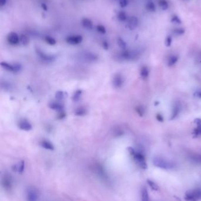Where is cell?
I'll return each mask as SVG.
<instances>
[{
    "instance_id": "f6af8a7d",
    "label": "cell",
    "mask_w": 201,
    "mask_h": 201,
    "mask_svg": "<svg viewBox=\"0 0 201 201\" xmlns=\"http://www.w3.org/2000/svg\"><path fill=\"white\" fill-rule=\"evenodd\" d=\"M41 7H42V8H43V9L44 10H45V11H47V5H46V4L43 3V4H41Z\"/></svg>"
},
{
    "instance_id": "4316f807",
    "label": "cell",
    "mask_w": 201,
    "mask_h": 201,
    "mask_svg": "<svg viewBox=\"0 0 201 201\" xmlns=\"http://www.w3.org/2000/svg\"><path fill=\"white\" fill-rule=\"evenodd\" d=\"M117 44L119 45V47L122 49L123 50H124L126 49L127 47V44L126 42L124 41V40L123 39H122L121 38L119 37L117 38Z\"/></svg>"
},
{
    "instance_id": "5bb4252c",
    "label": "cell",
    "mask_w": 201,
    "mask_h": 201,
    "mask_svg": "<svg viewBox=\"0 0 201 201\" xmlns=\"http://www.w3.org/2000/svg\"><path fill=\"white\" fill-rule=\"evenodd\" d=\"M194 123L197 125V128L194 130L193 134L195 137L201 135V119L196 118L194 119Z\"/></svg>"
},
{
    "instance_id": "4dcf8cb0",
    "label": "cell",
    "mask_w": 201,
    "mask_h": 201,
    "mask_svg": "<svg viewBox=\"0 0 201 201\" xmlns=\"http://www.w3.org/2000/svg\"><path fill=\"white\" fill-rule=\"evenodd\" d=\"M20 42L23 45H27L29 43V37L24 34H22L20 37Z\"/></svg>"
},
{
    "instance_id": "74e56055",
    "label": "cell",
    "mask_w": 201,
    "mask_h": 201,
    "mask_svg": "<svg viewBox=\"0 0 201 201\" xmlns=\"http://www.w3.org/2000/svg\"><path fill=\"white\" fill-rule=\"evenodd\" d=\"M97 30L99 32H100V34H106V28L102 26V25H98L97 26Z\"/></svg>"
},
{
    "instance_id": "9a60e30c",
    "label": "cell",
    "mask_w": 201,
    "mask_h": 201,
    "mask_svg": "<svg viewBox=\"0 0 201 201\" xmlns=\"http://www.w3.org/2000/svg\"><path fill=\"white\" fill-rule=\"evenodd\" d=\"M49 107L50 109L54 110V111H62L64 110V106L63 104L58 102H51L49 104Z\"/></svg>"
},
{
    "instance_id": "d6986e66",
    "label": "cell",
    "mask_w": 201,
    "mask_h": 201,
    "mask_svg": "<svg viewBox=\"0 0 201 201\" xmlns=\"http://www.w3.org/2000/svg\"><path fill=\"white\" fill-rule=\"evenodd\" d=\"M2 185L6 189L9 190L11 188V186H12L11 179V178L9 176H8V175L4 176V177L3 178V179H2Z\"/></svg>"
},
{
    "instance_id": "2e32d148",
    "label": "cell",
    "mask_w": 201,
    "mask_h": 201,
    "mask_svg": "<svg viewBox=\"0 0 201 201\" xmlns=\"http://www.w3.org/2000/svg\"><path fill=\"white\" fill-rule=\"evenodd\" d=\"M25 168V162L24 161L19 162L18 164L14 165L13 167V170L17 172L22 173L23 172Z\"/></svg>"
},
{
    "instance_id": "484cf974",
    "label": "cell",
    "mask_w": 201,
    "mask_h": 201,
    "mask_svg": "<svg viewBox=\"0 0 201 201\" xmlns=\"http://www.w3.org/2000/svg\"><path fill=\"white\" fill-rule=\"evenodd\" d=\"M82 95V90L81 89L76 90L73 95V98H72L73 101L74 102L78 101L80 99Z\"/></svg>"
},
{
    "instance_id": "277c9868",
    "label": "cell",
    "mask_w": 201,
    "mask_h": 201,
    "mask_svg": "<svg viewBox=\"0 0 201 201\" xmlns=\"http://www.w3.org/2000/svg\"><path fill=\"white\" fill-rule=\"evenodd\" d=\"M138 57V53L134 51L123 50L118 56V58L121 61H132Z\"/></svg>"
},
{
    "instance_id": "9c48e42d",
    "label": "cell",
    "mask_w": 201,
    "mask_h": 201,
    "mask_svg": "<svg viewBox=\"0 0 201 201\" xmlns=\"http://www.w3.org/2000/svg\"><path fill=\"white\" fill-rule=\"evenodd\" d=\"M113 86L116 88H120L124 84V78L121 74L118 73L115 74L112 80Z\"/></svg>"
},
{
    "instance_id": "7bdbcfd3",
    "label": "cell",
    "mask_w": 201,
    "mask_h": 201,
    "mask_svg": "<svg viewBox=\"0 0 201 201\" xmlns=\"http://www.w3.org/2000/svg\"><path fill=\"white\" fill-rule=\"evenodd\" d=\"M65 116H66V114H65L64 112H63V111H60V114L58 115V118L60 119H61L64 118Z\"/></svg>"
},
{
    "instance_id": "ee69618b",
    "label": "cell",
    "mask_w": 201,
    "mask_h": 201,
    "mask_svg": "<svg viewBox=\"0 0 201 201\" xmlns=\"http://www.w3.org/2000/svg\"><path fill=\"white\" fill-rule=\"evenodd\" d=\"M7 0H0V5L1 7L4 6L7 4Z\"/></svg>"
},
{
    "instance_id": "83f0119b",
    "label": "cell",
    "mask_w": 201,
    "mask_h": 201,
    "mask_svg": "<svg viewBox=\"0 0 201 201\" xmlns=\"http://www.w3.org/2000/svg\"><path fill=\"white\" fill-rule=\"evenodd\" d=\"M117 18L120 21H125L127 19V16L124 11H121L117 14Z\"/></svg>"
},
{
    "instance_id": "6da1fadb",
    "label": "cell",
    "mask_w": 201,
    "mask_h": 201,
    "mask_svg": "<svg viewBox=\"0 0 201 201\" xmlns=\"http://www.w3.org/2000/svg\"><path fill=\"white\" fill-rule=\"evenodd\" d=\"M128 151L130 154L133 156V159L137 163V164L142 169L147 168V164L145 159V156L144 153L138 151H136L134 148L132 147L128 148Z\"/></svg>"
},
{
    "instance_id": "f35d334b",
    "label": "cell",
    "mask_w": 201,
    "mask_h": 201,
    "mask_svg": "<svg viewBox=\"0 0 201 201\" xmlns=\"http://www.w3.org/2000/svg\"><path fill=\"white\" fill-rule=\"evenodd\" d=\"M119 5L121 8L126 7L129 4V0H119Z\"/></svg>"
},
{
    "instance_id": "f546056e",
    "label": "cell",
    "mask_w": 201,
    "mask_h": 201,
    "mask_svg": "<svg viewBox=\"0 0 201 201\" xmlns=\"http://www.w3.org/2000/svg\"><path fill=\"white\" fill-rule=\"evenodd\" d=\"M173 34L177 36H180L185 33V29L183 28H176L172 30Z\"/></svg>"
},
{
    "instance_id": "cb8c5ba5",
    "label": "cell",
    "mask_w": 201,
    "mask_h": 201,
    "mask_svg": "<svg viewBox=\"0 0 201 201\" xmlns=\"http://www.w3.org/2000/svg\"><path fill=\"white\" fill-rule=\"evenodd\" d=\"M87 110L83 107H80L75 110L74 114L77 116H84L87 114Z\"/></svg>"
},
{
    "instance_id": "ba28073f",
    "label": "cell",
    "mask_w": 201,
    "mask_h": 201,
    "mask_svg": "<svg viewBox=\"0 0 201 201\" xmlns=\"http://www.w3.org/2000/svg\"><path fill=\"white\" fill-rule=\"evenodd\" d=\"M35 51L37 54L39 56V57L43 60L47 62H52L55 59V57L53 56L47 54L46 53H44L42 50H41L39 48H35Z\"/></svg>"
},
{
    "instance_id": "3957f363",
    "label": "cell",
    "mask_w": 201,
    "mask_h": 201,
    "mask_svg": "<svg viewBox=\"0 0 201 201\" xmlns=\"http://www.w3.org/2000/svg\"><path fill=\"white\" fill-rule=\"evenodd\" d=\"M186 201H199L201 200V189H194L188 191L185 196Z\"/></svg>"
},
{
    "instance_id": "603a6c76",
    "label": "cell",
    "mask_w": 201,
    "mask_h": 201,
    "mask_svg": "<svg viewBox=\"0 0 201 201\" xmlns=\"http://www.w3.org/2000/svg\"><path fill=\"white\" fill-rule=\"evenodd\" d=\"M140 75L144 80H146L148 78L149 76V70L147 67L143 66L141 67L140 69Z\"/></svg>"
},
{
    "instance_id": "30bf717a",
    "label": "cell",
    "mask_w": 201,
    "mask_h": 201,
    "mask_svg": "<svg viewBox=\"0 0 201 201\" xmlns=\"http://www.w3.org/2000/svg\"><path fill=\"white\" fill-rule=\"evenodd\" d=\"M8 42L13 45H17L20 42V37L15 32H11L7 36Z\"/></svg>"
},
{
    "instance_id": "8d00e7d4",
    "label": "cell",
    "mask_w": 201,
    "mask_h": 201,
    "mask_svg": "<svg viewBox=\"0 0 201 201\" xmlns=\"http://www.w3.org/2000/svg\"><path fill=\"white\" fill-rule=\"evenodd\" d=\"M147 183L148 185L150 186V187L154 191H158L159 189L158 186L153 181H150V180H147Z\"/></svg>"
},
{
    "instance_id": "7c38bea8",
    "label": "cell",
    "mask_w": 201,
    "mask_h": 201,
    "mask_svg": "<svg viewBox=\"0 0 201 201\" xmlns=\"http://www.w3.org/2000/svg\"><path fill=\"white\" fill-rule=\"evenodd\" d=\"M18 127L20 129L25 131L31 130L32 125L30 122L26 119H22L18 122Z\"/></svg>"
},
{
    "instance_id": "5b68a950",
    "label": "cell",
    "mask_w": 201,
    "mask_h": 201,
    "mask_svg": "<svg viewBox=\"0 0 201 201\" xmlns=\"http://www.w3.org/2000/svg\"><path fill=\"white\" fill-rule=\"evenodd\" d=\"M1 66L6 71L12 72H18L20 71L22 68L21 64L18 63L11 64L7 62H2L1 63Z\"/></svg>"
},
{
    "instance_id": "836d02e7",
    "label": "cell",
    "mask_w": 201,
    "mask_h": 201,
    "mask_svg": "<svg viewBox=\"0 0 201 201\" xmlns=\"http://www.w3.org/2000/svg\"><path fill=\"white\" fill-rule=\"evenodd\" d=\"M55 97L58 101H61L65 97V93L62 91H58L56 92Z\"/></svg>"
},
{
    "instance_id": "e0dca14e",
    "label": "cell",
    "mask_w": 201,
    "mask_h": 201,
    "mask_svg": "<svg viewBox=\"0 0 201 201\" xmlns=\"http://www.w3.org/2000/svg\"><path fill=\"white\" fill-rule=\"evenodd\" d=\"M83 58L85 60L88 61H90V62L96 61L98 59V57L97 56V55H96L94 53H83Z\"/></svg>"
},
{
    "instance_id": "d6a6232c",
    "label": "cell",
    "mask_w": 201,
    "mask_h": 201,
    "mask_svg": "<svg viewBox=\"0 0 201 201\" xmlns=\"http://www.w3.org/2000/svg\"><path fill=\"white\" fill-rule=\"evenodd\" d=\"M45 41L47 44H49L50 45H54L56 44L57 42L56 40L50 36H46L45 37Z\"/></svg>"
},
{
    "instance_id": "60d3db41",
    "label": "cell",
    "mask_w": 201,
    "mask_h": 201,
    "mask_svg": "<svg viewBox=\"0 0 201 201\" xmlns=\"http://www.w3.org/2000/svg\"><path fill=\"white\" fill-rule=\"evenodd\" d=\"M156 119L158 121H159L161 122H163V121H164V118H163V116L160 114H158L156 115Z\"/></svg>"
},
{
    "instance_id": "d4e9b609",
    "label": "cell",
    "mask_w": 201,
    "mask_h": 201,
    "mask_svg": "<svg viewBox=\"0 0 201 201\" xmlns=\"http://www.w3.org/2000/svg\"><path fill=\"white\" fill-rule=\"evenodd\" d=\"M178 57L176 56H171V57H169L168 59V67H172L173 65H174V64H176L177 63V62L178 61Z\"/></svg>"
},
{
    "instance_id": "4fadbf2b",
    "label": "cell",
    "mask_w": 201,
    "mask_h": 201,
    "mask_svg": "<svg viewBox=\"0 0 201 201\" xmlns=\"http://www.w3.org/2000/svg\"><path fill=\"white\" fill-rule=\"evenodd\" d=\"M180 112H181V105L178 102L175 103L173 107L171 119L172 120V119H175L180 113Z\"/></svg>"
},
{
    "instance_id": "52a82bcc",
    "label": "cell",
    "mask_w": 201,
    "mask_h": 201,
    "mask_svg": "<svg viewBox=\"0 0 201 201\" xmlns=\"http://www.w3.org/2000/svg\"><path fill=\"white\" fill-rule=\"evenodd\" d=\"M82 41H83L82 36L79 35L69 36L66 39V42L70 45H77L81 43Z\"/></svg>"
},
{
    "instance_id": "b9f144b4",
    "label": "cell",
    "mask_w": 201,
    "mask_h": 201,
    "mask_svg": "<svg viewBox=\"0 0 201 201\" xmlns=\"http://www.w3.org/2000/svg\"><path fill=\"white\" fill-rule=\"evenodd\" d=\"M194 96L198 98L201 99V91H197L194 92Z\"/></svg>"
},
{
    "instance_id": "7a4b0ae2",
    "label": "cell",
    "mask_w": 201,
    "mask_h": 201,
    "mask_svg": "<svg viewBox=\"0 0 201 201\" xmlns=\"http://www.w3.org/2000/svg\"><path fill=\"white\" fill-rule=\"evenodd\" d=\"M153 164L156 167L163 170H171L174 167L172 162L161 156H155L153 159Z\"/></svg>"
},
{
    "instance_id": "ac0fdd59",
    "label": "cell",
    "mask_w": 201,
    "mask_h": 201,
    "mask_svg": "<svg viewBox=\"0 0 201 201\" xmlns=\"http://www.w3.org/2000/svg\"><path fill=\"white\" fill-rule=\"evenodd\" d=\"M145 8L150 12H155L156 11V5L152 1H149L146 2Z\"/></svg>"
},
{
    "instance_id": "8992f818",
    "label": "cell",
    "mask_w": 201,
    "mask_h": 201,
    "mask_svg": "<svg viewBox=\"0 0 201 201\" xmlns=\"http://www.w3.org/2000/svg\"><path fill=\"white\" fill-rule=\"evenodd\" d=\"M26 198L27 201H38V194L37 190L34 188H29L27 191Z\"/></svg>"
},
{
    "instance_id": "8fae6325",
    "label": "cell",
    "mask_w": 201,
    "mask_h": 201,
    "mask_svg": "<svg viewBox=\"0 0 201 201\" xmlns=\"http://www.w3.org/2000/svg\"><path fill=\"white\" fill-rule=\"evenodd\" d=\"M139 24V19L136 16H132L128 20L127 27L130 30H135L138 28Z\"/></svg>"
},
{
    "instance_id": "1f68e13d",
    "label": "cell",
    "mask_w": 201,
    "mask_h": 201,
    "mask_svg": "<svg viewBox=\"0 0 201 201\" xmlns=\"http://www.w3.org/2000/svg\"><path fill=\"white\" fill-rule=\"evenodd\" d=\"M142 201H149L147 190L146 187H144L142 191Z\"/></svg>"
},
{
    "instance_id": "44dd1931",
    "label": "cell",
    "mask_w": 201,
    "mask_h": 201,
    "mask_svg": "<svg viewBox=\"0 0 201 201\" xmlns=\"http://www.w3.org/2000/svg\"><path fill=\"white\" fill-rule=\"evenodd\" d=\"M40 145L41 146V147H43V148L47 149V150L53 151V150L54 149V146L53 144L48 140L41 141L40 142Z\"/></svg>"
},
{
    "instance_id": "e575fe53",
    "label": "cell",
    "mask_w": 201,
    "mask_h": 201,
    "mask_svg": "<svg viewBox=\"0 0 201 201\" xmlns=\"http://www.w3.org/2000/svg\"><path fill=\"white\" fill-rule=\"evenodd\" d=\"M172 44V37L171 35H168L165 40V45L167 47L171 46Z\"/></svg>"
},
{
    "instance_id": "ab89813d",
    "label": "cell",
    "mask_w": 201,
    "mask_h": 201,
    "mask_svg": "<svg viewBox=\"0 0 201 201\" xmlns=\"http://www.w3.org/2000/svg\"><path fill=\"white\" fill-rule=\"evenodd\" d=\"M102 46H103V48L106 50H107L109 48V44L106 41H104L103 42Z\"/></svg>"
},
{
    "instance_id": "d590c367",
    "label": "cell",
    "mask_w": 201,
    "mask_h": 201,
    "mask_svg": "<svg viewBox=\"0 0 201 201\" xmlns=\"http://www.w3.org/2000/svg\"><path fill=\"white\" fill-rule=\"evenodd\" d=\"M136 111L138 114L141 116H143L144 115L145 110L144 107L142 106H138L137 107H136Z\"/></svg>"
},
{
    "instance_id": "f1b7e54d",
    "label": "cell",
    "mask_w": 201,
    "mask_h": 201,
    "mask_svg": "<svg viewBox=\"0 0 201 201\" xmlns=\"http://www.w3.org/2000/svg\"><path fill=\"white\" fill-rule=\"evenodd\" d=\"M171 22L175 24H181L182 23L181 18L177 15H173L171 18Z\"/></svg>"
},
{
    "instance_id": "ffe728a7",
    "label": "cell",
    "mask_w": 201,
    "mask_h": 201,
    "mask_svg": "<svg viewBox=\"0 0 201 201\" xmlns=\"http://www.w3.org/2000/svg\"><path fill=\"white\" fill-rule=\"evenodd\" d=\"M158 4L162 11H166L169 8V3L168 0H158Z\"/></svg>"
},
{
    "instance_id": "7402d4cb",
    "label": "cell",
    "mask_w": 201,
    "mask_h": 201,
    "mask_svg": "<svg viewBox=\"0 0 201 201\" xmlns=\"http://www.w3.org/2000/svg\"><path fill=\"white\" fill-rule=\"evenodd\" d=\"M82 24L83 27L85 29H93V22L88 18H84L82 21Z\"/></svg>"
}]
</instances>
